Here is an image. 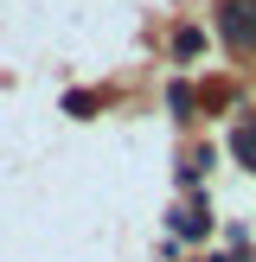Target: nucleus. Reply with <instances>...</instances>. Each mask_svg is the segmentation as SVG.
<instances>
[{
  "label": "nucleus",
  "instance_id": "f257e3e1",
  "mask_svg": "<svg viewBox=\"0 0 256 262\" xmlns=\"http://www.w3.org/2000/svg\"><path fill=\"white\" fill-rule=\"evenodd\" d=\"M218 32L237 51H256V0H224L218 7Z\"/></svg>",
  "mask_w": 256,
  "mask_h": 262
},
{
  "label": "nucleus",
  "instance_id": "f03ea898",
  "mask_svg": "<svg viewBox=\"0 0 256 262\" xmlns=\"http://www.w3.org/2000/svg\"><path fill=\"white\" fill-rule=\"evenodd\" d=\"M230 154H237L243 166H256V122H243L237 135H230Z\"/></svg>",
  "mask_w": 256,
  "mask_h": 262
},
{
  "label": "nucleus",
  "instance_id": "7ed1b4c3",
  "mask_svg": "<svg viewBox=\"0 0 256 262\" xmlns=\"http://www.w3.org/2000/svg\"><path fill=\"white\" fill-rule=\"evenodd\" d=\"M173 230H179V237H205V211H199V205L173 211Z\"/></svg>",
  "mask_w": 256,
  "mask_h": 262
}]
</instances>
